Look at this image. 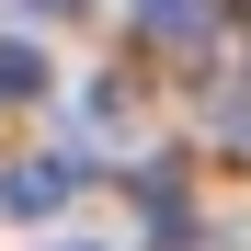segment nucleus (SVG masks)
I'll return each mask as SVG.
<instances>
[{"label":"nucleus","instance_id":"6","mask_svg":"<svg viewBox=\"0 0 251 251\" xmlns=\"http://www.w3.org/2000/svg\"><path fill=\"white\" fill-rule=\"evenodd\" d=\"M46 12H80V0H46Z\"/></svg>","mask_w":251,"mask_h":251},{"label":"nucleus","instance_id":"4","mask_svg":"<svg viewBox=\"0 0 251 251\" xmlns=\"http://www.w3.org/2000/svg\"><path fill=\"white\" fill-rule=\"evenodd\" d=\"M23 92H46V57H34L23 34H0V103H23Z\"/></svg>","mask_w":251,"mask_h":251},{"label":"nucleus","instance_id":"2","mask_svg":"<svg viewBox=\"0 0 251 251\" xmlns=\"http://www.w3.org/2000/svg\"><path fill=\"white\" fill-rule=\"evenodd\" d=\"M80 194V160H12V172H0V217H57V205Z\"/></svg>","mask_w":251,"mask_h":251},{"label":"nucleus","instance_id":"3","mask_svg":"<svg viewBox=\"0 0 251 251\" xmlns=\"http://www.w3.org/2000/svg\"><path fill=\"white\" fill-rule=\"evenodd\" d=\"M205 137L228 160H251V80H217V92H205Z\"/></svg>","mask_w":251,"mask_h":251},{"label":"nucleus","instance_id":"5","mask_svg":"<svg viewBox=\"0 0 251 251\" xmlns=\"http://www.w3.org/2000/svg\"><path fill=\"white\" fill-rule=\"evenodd\" d=\"M137 194H149V217L183 240V172H172V160H160V172H137Z\"/></svg>","mask_w":251,"mask_h":251},{"label":"nucleus","instance_id":"1","mask_svg":"<svg viewBox=\"0 0 251 251\" xmlns=\"http://www.w3.org/2000/svg\"><path fill=\"white\" fill-rule=\"evenodd\" d=\"M137 46L149 57H217L228 46V0H137Z\"/></svg>","mask_w":251,"mask_h":251}]
</instances>
